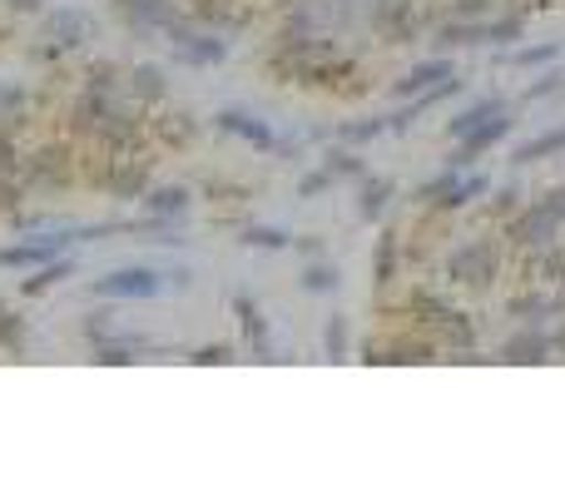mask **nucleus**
Segmentation results:
<instances>
[{"label": "nucleus", "instance_id": "obj_14", "mask_svg": "<svg viewBox=\"0 0 565 496\" xmlns=\"http://www.w3.org/2000/svg\"><path fill=\"white\" fill-rule=\"evenodd\" d=\"M387 198H392V184H387V179H367V184H362V218H367V224H377V218H382Z\"/></svg>", "mask_w": 565, "mask_h": 496}, {"label": "nucleus", "instance_id": "obj_23", "mask_svg": "<svg viewBox=\"0 0 565 496\" xmlns=\"http://www.w3.org/2000/svg\"><path fill=\"white\" fill-rule=\"evenodd\" d=\"M327 184H333V174H327V169H317V174H307L303 184H297V194H303V198H313V194H323Z\"/></svg>", "mask_w": 565, "mask_h": 496}, {"label": "nucleus", "instance_id": "obj_2", "mask_svg": "<svg viewBox=\"0 0 565 496\" xmlns=\"http://www.w3.org/2000/svg\"><path fill=\"white\" fill-rule=\"evenodd\" d=\"M69 238H35V244H10L0 248V268H45L65 254Z\"/></svg>", "mask_w": 565, "mask_h": 496}, {"label": "nucleus", "instance_id": "obj_27", "mask_svg": "<svg viewBox=\"0 0 565 496\" xmlns=\"http://www.w3.org/2000/svg\"><path fill=\"white\" fill-rule=\"evenodd\" d=\"M15 10H40V0H10Z\"/></svg>", "mask_w": 565, "mask_h": 496}, {"label": "nucleus", "instance_id": "obj_9", "mask_svg": "<svg viewBox=\"0 0 565 496\" xmlns=\"http://www.w3.org/2000/svg\"><path fill=\"white\" fill-rule=\"evenodd\" d=\"M452 273H461L466 283H491V248L476 244V248H466V254H456Z\"/></svg>", "mask_w": 565, "mask_h": 496}, {"label": "nucleus", "instance_id": "obj_15", "mask_svg": "<svg viewBox=\"0 0 565 496\" xmlns=\"http://www.w3.org/2000/svg\"><path fill=\"white\" fill-rule=\"evenodd\" d=\"M323 347H327V363H343V353H347V317H343V313L327 317V327H323Z\"/></svg>", "mask_w": 565, "mask_h": 496}, {"label": "nucleus", "instance_id": "obj_25", "mask_svg": "<svg viewBox=\"0 0 565 496\" xmlns=\"http://www.w3.org/2000/svg\"><path fill=\"white\" fill-rule=\"evenodd\" d=\"M327 174H347V179H352V174H362V164H357V159L352 154H333V164H327Z\"/></svg>", "mask_w": 565, "mask_h": 496}, {"label": "nucleus", "instance_id": "obj_24", "mask_svg": "<svg viewBox=\"0 0 565 496\" xmlns=\"http://www.w3.org/2000/svg\"><path fill=\"white\" fill-rule=\"evenodd\" d=\"M194 363H204V367H214V363H233V347H198Z\"/></svg>", "mask_w": 565, "mask_h": 496}, {"label": "nucleus", "instance_id": "obj_13", "mask_svg": "<svg viewBox=\"0 0 565 496\" xmlns=\"http://www.w3.org/2000/svg\"><path fill=\"white\" fill-rule=\"evenodd\" d=\"M486 188H491V179H486V174L456 179V184L442 194V208H461V204H471V198H476V194H486Z\"/></svg>", "mask_w": 565, "mask_h": 496}, {"label": "nucleus", "instance_id": "obj_18", "mask_svg": "<svg viewBox=\"0 0 565 496\" xmlns=\"http://www.w3.org/2000/svg\"><path fill=\"white\" fill-rule=\"evenodd\" d=\"M387 129H392V119H367V125H343L337 139H347V144H367V139L387 134Z\"/></svg>", "mask_w": 565, "mask_h": 496}, {"label": "nucleus", "instance_id": "obj_21", "mask_svg": "<svg viewBox=\"0 0 565 496\" xmlns=\"http://www.w3.org/2000/svg\"><path fill=\"white\" fill-rule=\"evenodd\" d=\"M396 273V238H382V248H377V283H392Z\"/></svg>", "mask_w": 565, "mask_h": 496}, {"label": "nucleus", "instance_id": "obj_6", "mask_svg": "<svg viewBox=\"0 0 565 496\" xmlns=\"http://www.w3.org/2000/svg\"><path fill=\"white\" fill-rule=\"evenodd\" d=\"M446 79H456L452 60H426V65H416L396 89H402V95H422V89H436V85H446Z\"/></svg>", "mask_w": 565, "mask_h": 496}, {"label": "nucleus", "instance_id": "obj_7", "mask_svg": "<svg viewBox=\"0 0 565 496\" xmlns=\"http://www.w3.org/2000/svg\"><path fill=\"white\" fill-rule=\"evenodd\" d=\"M45 35L55 40V45H79V40L89 35V15L85 10H59V15L45 20Z\"/></svg>", "mask_w": 565, "mask_h": 496}, {"label": "nucleus", "instance_id": "obj_10", "mask_svg": "<svg viewBox=\"0 0 565 496\" xmlns=\"http://www.w3.org/2000/svg\"><path fill=\"white\" fill-rule=\"evenodd\" d=\"M233 308H238V317H243V337H248V347H253L258 357H268V327H263V313H258V308L248 303L243 293L233 298Z\"/></svg>", "mask_w": 565, "mask_h": 496}, {"label": "nucleus", "instance_id": "obj_20", "mask_svg": "<svg viewBox=\"0 0 565 496\" xmlns=\"http://www.w3.org/2000/svg\"><path fill=\"white\" fill-rule=\"evenodd\" d=\"M561 55V45H531V50H515V55H506V65H545V60Z\"/></svg>", "mask_w": 565, "mask_h": 496}, {"label": "nucleus", "instance_id": "obj_16", "mask_svg": "<svg viewBox=\"0 0 565 496\" xmlns=\"http://www.w3.org/2000/svg\"><path fill=\"white\" fill-rule=\"evenodd\" d=\"M333 288H337V268L333 263L303 268V293H333Z\"/></svg>", "mask_w": 565, "mask_h": 496}, {"label": "nucleus", "instance_id": "obj_8", "mask_svg": "<svg viewBox=\"0 0 565 496\" xmlns=\"http://www.w3.org/2000/svg\"><path fill=\"white\" fill-rule=\"evenodd\" d=\"M551 347H555L551 337L531 327V333H515L511 343L501 347V357H506V363H545V353H551Z\"/></svg>", "mask_w": 565, "mask_h": 496}, {"label": "nucleus", "instance_id": "obj_3", "mask_svg": "<svg viewBox=\"0 0 565 496\" xmlns=\"http://www.w3.org/2000/svg\"><path fill=\"white\" fill-rule=\"evenodd\" d=\"M506 129H511V119H501V115H496V119H486L481 129H471V134H466V149H461V154L452 159V169H471L481 149L501 144V139H506Z\"/></svg>", "mask_w": 565, "mask_h": 496}, {"label": "nucleus", "instance_id": "obj_22", "mask_svg": "<svg viewBox=\"0 0 565 496\" xmlns=\"http://www.w3.org/2000/svg\"><path fill=\"white\" fill-rule=\"evenodd\" d=\"M59 278H69V263H45V268H40V278H30V283H25V293H45V288L59 283Z\"/></svg>", "mask_w": 565, "mask_h": 496}, {"label": "nucleus", "instance_id": "obj_17", "mask_svg": "<svg viewBox=\"0 0 565 496\" xmlns=\"http://www.w3.org/2000/svg\"><path fill=\"white\" fill-rule=\"evenodd\" d=\"M144 208H149V214H184L188 194H184V188H159L154 198H144Z\"/></svg>", "mask_w": 565, "mask_h": 496}, {"label": "nucleus", "instance_id": "obj_4", "mask_svg": "<svg viewBox=\"0 0 565 496\" xmlns=\"http://www.w3.org/2000/svg\"><path fill=\"white\" fill-rule=\"evenodd\" d=\"M218 129H228V134L248 139L253 149H273V129H268L263 119L243 115V109H224V115H218Z\"/></svg>", "mask_w": 565, "mask_h": 496}, {"label": "nucleus", "instance_id": "obj_1", "mask_svg": "<svg viewBox=\"0 0 565 496\" xmlns=\"http://www.w3.org/2000/svg\"><path fill=\"white\" fill-rule=\"evenodd\" d=\"M159 288H164V273H154V268H119V273L99 278L95 293L99 298H154Z\"/></svg>", "mask_w": 565, "mask_h": 496}, {"label": "nucleus", "instance_id": "obj_11", "mask_svg": "<svg viewBox=\"0 0 565 496\" xmlns=\"http://www.w3.org/2000/svg\"><path fill=\"white\" fill-rule=\"evenodd\" d=\"M496 115H501V99H496V95H491V99H476V105L466 109V115H456L446 129H452L456 139H466V134H471V129H481L486 119H496Z\"/></svg>", "mask_w": 565, "mask_h": 496}, {"label": "nucleus", "instance_id": "obj_19", "mask_svg": "<svg viewBox=\"0 0 565 496\" xmlns=\"http://www.w3.org/2000/svg\"><path fill=\"white\" fill-rule=\"evenodd\" d=\"M243 244L248 248H287L283 228H243Z\"/></svg>", "mask_w": 565, "mask_h": 496}, {"label": "nucleus", "instance_id": "obj_26", "mask_svg": "<svg viewBox=\"0 0 565 496\" xmlns=\"http://www.w3.org/2000/svg\"><path fill=\"white\" fill-rule=\"evenodd\" d=\"M134 79H139V85H134L139 95H159V89H164V85H159V69H139Z\"/></svg>", "mask_w": 565, "mask_h": 496}, {"label": "nucleus", "instance_id": "obj_28", "mask_svg": "<svg viewBox=\"0 0 565 496\" xmlns=\"http://www.w3.org/2000/svg\"><path fill=\"white\" fill-rule=\"evenodd\" d=\"M555 347H561V353H565V327H561V333H555Z\"/></svg>", "mask_w": 565, "mask_h": 496}, {"label": "nucleus", "instance_id": "obj_5", "mask_svg": "<svg viewBox=\"0 0 565 496\" xmlns=\"http://www.w3.org/2000/svg\"><path fill=\"white\" fill-rule=\"evenodd\" d=\"M174 50H178V60H188V65H218V60L228 55V45L214 35H178Z\"/></svg>", "mask_w": 565, "mask_h": 496}, {"label": "nucleus", "instance_id": "obj_12", "mask_svg": "<svg viewBox=\"0 0 565 496\" xmlns=\"http://www.w3.org/2000/svg\"><path fill=\"white\" fill-rule=\"evenodd\" d=\"M561 149H565V129H555V134H541V139H525V144L515 149V164H535V159L561 154Z\"/></svg>", "mask_w": 565, "mask_h": 496}]
</instances>
